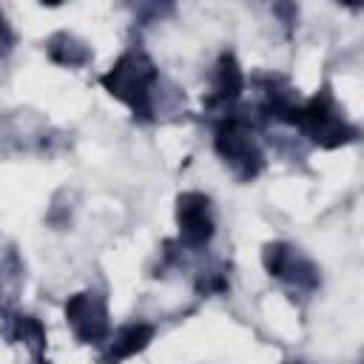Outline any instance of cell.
I'll return each instance as SVG.
<instances>
[{
	"label": "cell",
	"instance_id": "1",
	"mask_svg": "<svg viewBox=\"0 0 364 364\" xmlns=\"http://www.w3.org/2000/svg\"><path fill=\"white\" fill-rule=\"evenodd\" d=\"M102 85L122 102L134 108V114H151L156 68L142 51H128L117 60V65L102 77Z\"/></svg>",
	"mask_w": 364,
	"mask_h": 364
},
{
	"label": "cell",
	"instance_id": "2",
	"mask_svg": "<svg viewBox=\"0 0 364 364\" xmlns=\"http://www.w3.org/2000/svg\"><path fill=\"white\" fill-rule=\"evenodd\" d=\"M284 119H290L293 125H299L321 148H336V145H341V142H347V139L355 136V128L347 125V119L341 117V111L333 102V97H330L327 88L321 94H316L307 105H301V108L293 105Z\"/></svg>",
	"mask_w": 364,
	"mask_h": 364
},
{
	"label": "cell",
	"instance_id": "3",
	"mask_svg": "<svg viewBox=\"0 0 364 364\" xmlns=\"http://www.w3.org/2000/svg\"><path fill=\"white\" fill-rule=\"evenodd\" d=\"M216 151L242 179L256 176L259 168H262V151H259L247 122L239 119V117H230V119H225L219 125V131H216Z\"/></svg>",
	"mask_w": 364,
	"mask_h": 364
},
{
	"label": "cell",
	"instance_id": "4",
	"mask_svg": "<svg viewBox=\"0 0 364 364\" xmlns=\"http://www.w3.org/2000/svg\"><path fill=\"white\" fill-rule=\"evenodd\" d=\"M65 318L80 341L100 344L108 336V310L102 296L97 293H77L65 304Z\"/></svg>",
	"mask_w": 364,
	"mask_h": 364
},
{
	"label": "cell",
	"instance_id": "5",
	"mask_svg": "<svg viewBox=\"0 0 364 364\" xmlns=\"http://www.w3.org/2000/svg\"><path fill=\"white\" fill-rule=\"evenodd\" d=\"M176 219H179V242L191 250H199L213 236V219H210V199L202 193H182L176 202Z\"/></svg>",
	"mask_w": 364,
	"mask_h": 364
},
{
	"label": "cell",
	"instance_id": "6",
	"mask_svg": "<svg viewBox=\"0 0 364 364\" xmlns=\"http://www.w3.org/2000/svg\"><path fill=\"white\" fill-rule=\"evenodd\" d=\"M264 267L270 276L276 279H284L296 287H304V290H313L318 284V270L316 264L301 256L296 247L290 245H282V242H273L264 247Z\"/></svg>",
	"mask_w": 364,
	"mask_h": 364
},
{
	"label": "cell",
	"instance_id": "7",
	"mask_svg": "<svg viewBox=\"0 0 364 364\" xmlns=\"http://www.w3.org/2000/svg\"><path fill=\"white\" fill-rule=\"evenodd\" d=\"M242 68L236 65V60L230 54H225L216 65V77H213V88L208 97V105H230L239 94H242Z\"/></svg>",
	"mask_w": 364,
	"mask_h": 364
},
{
	"label": "cell",
	"instance_id": "8",
	"mask_svg": "<svg viewBox=\"0 0 364 364\" xmlns=\"http://www.w3.org/2000/svg\"><path fill=\"white\" fill-rule=\"evenodd\" d=\"M154 336V327L148 324H128V327H119L111 341H108V353H105V361H119V358H128L134 353H139Z\"/></svg>",
	"mask_w": 364,
	"mask_h": 364
},
{
	"label": "cell",
	"instance_id": "9",
	"mask_svg": "<svg viewBox=\"0 0 364 364\" xmlns=\"http://www.w3.org/2000/svg\"><path fill=\"white\" fill-rule=\"evenodd\" d=\"M48 54L54 63H63V65H85L91 60L88 46L74 40L71 34H54L48 40Z\"/></svg>",
	"mask_w": 364,
	"mask_h": 364
},
{
	"label": "cell",
	"instance_id": "10",
	"mask_svg": "<svg viewBox=\"0 0 364 364\" xmlns=\"http://www.w3.org/2000/svg\"><path fill=\"white\" fill-rule=\"evenodd\" d=\"M11 321H14V336L23 338V344L31 347V353H34L37 361H43L40 358V350L46 347V330H43V324L34 316H11Z\"/></svg>",
	"mask_w": 364,
	"mask_h": 364
},
{
	"label": "cell",
	"instance_id": "11",
	"mask_svg": "<svg viewBox=\"0 0 364 364\" xmlns=\"http://www.w3.org/2000/svg\"><path fill=\"white\" fill-rule=\"evenodd\" d=\"M11 51V28L6 26V17L0 14V57Z\"/></svg>",
	"mask_w": 364,
	"mask_h": 364
},
{
	"label": "cell",
	"instance_id": "12",
	"mask_svg": "<svg viewBox=\"0 0 364 364\" xmlns=\"http://www.w3.org/2000/svg\"><path fill=\"white\" fill-rule=\"evenodd\" d=\"M290 364H299V361H290Z\"/></svg>",
	"mask_w": 364,
	"mask_h": 364
}]
</instances>
